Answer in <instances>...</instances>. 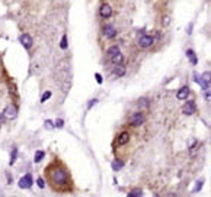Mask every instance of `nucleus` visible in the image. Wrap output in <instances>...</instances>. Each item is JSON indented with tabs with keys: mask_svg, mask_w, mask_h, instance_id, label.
Returning <instances> with one entry per match:
<instances>
[{
	"mask_svg": "<svg viewBox=\"0 0 211 197\" xmlns=\"http://www.w3.org/2000/svg\"><path fill=\"white\" fill-rule=\"evenodd\" d=\"M55 126H58V128H61V126H63V120H61V119H58V120L55 122Z\"/></svg>",
	"mask_w": 211,
	"mask_h": 197,
	"instance_id": "28",
	"label": "nucleus"
},
{
	"mask_svg": "<svg viewBox=\"0 0 211 197\" xmlns=\"http://www.w3.org/2000/svg\"><path fill=\"white\" fill-rule=\"evenodd\" d=\"M99 15H101L102 17L108 19V17L112 16V7H111L108 3H103V4L101 6V9H99Z\"/></svg>",
	"mask_w": 211,
	"mask_h": 197,
	"instance_id": "6",
	"label": "nucleus"
},
{
	"mask_svg": "<svg viewBox=\"0 0 211 197\" xmlns=\"http://www.w3.org/2000/svg\"><path fill=\"white\" fill-rule=\"evenodd\" d=\"M45 181L51 189L57 193H72L73 191V180L72 174L64 162L60 159H54L45 168Z\"/></svg>",
	"mask_w": 211,
	"mask_h": 197,
	"instance_id": "1",
	"label": "nucleus"
},
{
	"mask_svg": "<svg viewBox=\"0 0 211 197\" xmlns=\"http://www.w3.org/2000/svg\"><path fill=\"white\" fill-rule=\"evenodd\" d=\"M103 35L106 38H115L117 36V29H115L112 25H105L103 26Z\"/></svg>",
	"mask_w": 211,
	"mask_h": 197,
	"instance_id": "9",
	"label": "nucleus"
},
{
	"mask_svg": "<svg viewBox=\"0 0 211 197\" xmlns=\"http://www.w3.org/2000/svg\"><path fill=\"white\" fill-rule=\"evenodd\" d=\"M123 167H124V162L121 159H115L114 162H112V170H115V171H119Z\"/></svg>",
	"mask_w": 211,
	"mask_h": 197,
	"instance_id": "14",
	"label": "nucleus"
},
{
	"mask_svg": "<svg viewBox=\"0 0 211 197\" xmlns=\"http://www.w3.org/2000/svg\"><path fill=\"white\" fill-rule=\"evenodd\" d=\"M169 22H170V17H169V16H165V17H163V26H168Z\"/></svg>",
	"mask_w": 211,
	"mask_h": 197,
	"instance_id": "27",
	"label": "nucleus"
},
{
	"mask_svg": "<svg viewBox=\"0 0 211 197\" xmlns=\"http://www.w3.org/2000/svg\"><path fill=\"white\" fill-rule=\"evenodd\" d=\"M143 122H144V115L143 113H134L133 116H131L130 125L134 126V128H138V126L143 125Z\"/></svg>",
	"mask_w": 211,
	"mask_h": 197,
	"instance_id": "4",
	"label": "nucleus"
},
{
	"mask_svg": "<svg viewBox=\"0 0 211 197\" xmlns=\"http://www.w3.org/2000/svg\"><path fill=\"white\" fill-rule=\"evenodd\" d=\"M19 187L21 189H29L31 185H32V176L31 174H26L25 177H22L21 180H19Z\"/></svg>",
	"mask_w": 211,
	"mask_h": 197,
	"instance_id": "7",
	"label": "nucleus"
},
{
	"mask_svg": "<svg viewBox=\"0 0 211 197\" xmlns=\"http://www.w3.org/2000/svg\"><path fill=\"white\" fill-rule=\"evenodd\" d=\"M114 74H115V76H118V77H123L124 74H125V68L121 67V65L115 67V68H114Z\"/></svg>",
	"mask_w": 211,
	"mask_h": 197,
	"instance_id": "17",
	"label": "nucleus"
},
{
	"mask_svg": "<svg viewBox=\"0 0 211 197\" xmlns=\"http://www.w3.org/2000/svg\"><path fill=\"white\" fill-rule=\"evenodd\" d=\"M37 184H38L39 189H44V187H45V181L42 180V178H38V180H37Z\"/></svg>",
	"mask_w": 211,
	"mask_h": 197,
	"instance_id": "23",
	"label": "nucleus"
},
{
	"mask_svg": "<svg viewBox=\"0 0 211 197\" xmlns=\"http://www.w3.org/2000/svg\"><path fill=\"white\" fill-rule=\"evenodd\" d=\"M45 126H47V129H53V128H54V125H53L51 120H45Z\"/></svg>",
	"mask_w": 211,
	"mask_h": 197,
	"instance_id": "25",
	"label": "nucleus"
},
{
	"mask_svg": "<svg viewBox=\"0 0 211 197\" xmlns=\"http://www.w3.org/2000/svg\"><path fill=\"white\" fill-rule=\"evenodd\" d=\"M141 194H143V191H141L140 189H134V190H131L130 193H128V196L133 197V196H141Z\"/></svg>",
	"mask_w": 211,
	"mask_h": 197,
	"instance_id": "19",
	"label": "nucleus"
},
{
	"mask_svg": "<svg viewBox=\"0 0 211 197\" xmlns=\"http://www.w3.org/2000/svg\"><path fill=\"white\" fill-rule=\"evenodd\" d=\"M210 97H211V94H210V90H208V91L205 93V99H207V100L210 101Z\"/></svg>",
	"mask_w": 211,
	"mask_h": 197,
	"instance_id": "29",
	"label": "nucleus"
},
{
	"mask_svg": "<svg viewBox=\"0 0 211 197\" xmlns=\"http://www.w3.org/2000/svg\"><path fill=\"white\" fill-rule=\"evenodd\" d=\"M60 45H61L63 49L67 48V35H63V38H61V44H60Z\"/></svg>",
	"mask_w": 211,
	"mask_h": 197,
	"instance_id": "21",
	"label": "nucleus"
},
{
	"mask_svg": "<svg viewBox=\"0 0 211 197\" xmlns=\"http://www.w3.org/2000/svg\"><path fill=\"white\" fill-rule=\"evenodd\" d=\"M16 157H18V149H16V148H13V149H12V158H10V165L15 162Z\"/></svg>",
	"mask_w": 211,
	"mask_h": 197,
	"instance_id": "22",
	"label": "nucleus"
},
{
	"mask_svg": "<svg viewBox=\"0 0 211 197\" xmlns=\"http://www.w3.org/2000/svg\"><path fill=\"white\" fill-rule=\"evenodd\" d=\"M186 55H188V57H189V61H191V64H197V61H198V59H197V57H195V54H194V51L192 49H188L186 51Z\"/></svg>",
	"mask_w": 211,
	"mask_h": 197,
	"instance_id": "16",
	"label": "nucleus"
},
{
	"mask_svg": "<svg viewBox=\"0 0 211 197\" xmlns=\"http://www.w3.org/2000/svg\"><path fill=\"white\" fill-rule=\"evenodd\" d=\"M138 45L140 48H150V46L153 45V36H150V35H143L141 38L138 39Z\"/></svg>",
	"mask_w": 211,
	"mask_h": 197,
	"instance_id": "3",
	"label": "nucleus"
},
{
	"mask_svg": "<svg viewBox=\"0 0 211 197\" xmlns=\"http://www.w3.org/2000/svg\"><path fill=\"white\" fill-rule=\"evenodd\" d=\"M3 116L6 119H15L18 116V110H16V107L13 105H9L6 109H4V112H3Z\"/></svg>",
	"mask_w": 211,
	"mask_h": 197,
	"instance_id": "5",
	"label": "nucleus"
},
{
	"mask_svg": "<svg viewBox=\"0 0 211 197\" xmlns=\"http://www.w3.org/2000/svg\"><path fill=\"white\" fill-rule=\"evenodd\" d=\"M95 78H96V81H98L99 84L103 83V80H102V76H101V74H95Z\"/></svg>",
	"mask_w": 211,
	"mask_h": 197,
	"instance_id": "26",
	"label": "nucleus"
},
{
	"mask_svg": "<svg viewBox=\"0 0 211 197\" xmlns=\"http://www.w3.org/2000/svg\"><path fill=\"white\" fill-rule=\"evenodd\" d=\"M19 41H21V44H22L23 46H25L26 49H29L31 46H32V44H34V41H32V36H31V35H28V34L21 35Z\"/></svg>",
	"mask_w": 211,
	"mask_h": 197,
	"instance_id": "8",
	"label": "nucleus"
},
{
	"mask_svg": "<svg viewBox=\"0 0 211 197\" xmlns=\"http://www.w3.org/2000/svg\"><path fill=\"white\" fill-rule=\"evenodd\" d=\"M188 96H189V88L186 87V86L181 87V88H179V91L176 93V97L179 99V100H185Z\"/></svg>",
	"mask_w": 211,
	"mask_h": 197,
	"instance_id": "10",
	"label": "nucleus"
},
{
	"mask_svg": "<svg viewBox=\"0 0 211 197\" xmlns=\"http://www.w3.org/2000/svg\"><path fill=\"white\" fill-rule=\"evenodd\" d=\"M182 112H183L186 116H191V115H194L195 112H197V105H195V101H192V100L186 101L185 105H183V109H182Z\"/></svg>",
	"mask_w": 211,
	"mask_h": 197,
	"instance_id": "2",
	"label": "nucleus"
},
{
	"mask_svg": "<svg viewBox=\"0 0 211 197\" xmlns=\"http://www.w3.org/2000/svg\"><path fill=\"white\" fill-rule=\"evenodd\" d=\"M147 103H148L147 99H140V100H138V105L140 106H147Z\"/></svg>",
	"mask_w": 211,
	"mask_h": 197,
	"instance_id": "24",
	"label": "nucleus"
},
{
	"mask_svg": "<svg viewBox=\"0 0 211 197\" xmlns=\"http://www.w3.org/2000/svg\"><path fill=\"white\" fill-rule=\"evenodd\" d=\"M45 157V152L44 151H37V154H35V162H41V159Z\"/></svg>",
	"mask_w": 211,
	"mask_h": 197,
	"instance_id": "18",
	"label": "nucleus"
},
{
	"mask_svg": "<svg viewBox=\"0 0 211 197\" xmlns=\"http://www.w3.org/2000/svg\"><path fill=\"white\" fill-rule=\"evenodd\" d=\"M118 52H119V46L112 45L109 49H108V57H109V58H112V57H114L115 54H118Z\"/></svg>",
	"mask_w": 211,
	"mask_h": 197,
	"instance_id": "15",
	"label": "nucleus"
},
{
	"mask_svg": "<svg viewBox=\"0 0 211 197\" xmlns=\"http://www.w3.org/2000/svg\"><path fill=\"white\" fill-rule=\"evenodd\" d=\"M128 141H130V134H128V132H123V134L118 136V139H117V143H118V145H125Z\"/></svg>",
	"mask_w": 211,
	"mask_h": 197,
	"instance_id": "11",
	"label": "nucleus"
},
{
	"mask_svg": "<svg viewBox=\"0 0 211 197\" xmlns=\"http://www.w3.org/2000/svg\"><path fill=\"white\" fill-rule=\"evenodd\" d=\"M111 59H112V63H114V64H121L124 61V55L121 54V52H118V54H115Z\"/></svg>",
	"mask_w": 211,
	"mask_h": 197,
	"instance_id": "13",
	"label": "nucleus"
},
{
	"mask_svg": "<svg viewBox=\"0 0 211 197\" xmlns=\"http://www.w3.org/2000/svg\"><path fill=\"white\" fill-rule=\"evenodd\" d=\"M194 80H195V81H197V83H198L203 88H207V87H208V81H207V80L201 78V77L197 76V74H194Z\"/></svg>",
	"mask_w": 211,
	"mask_h": 197,
	"instance_id": "12",
	"label": "nucleus"
},
{
	"mask_svg": "<svg viewBox=\"0 0 211 197\" xmlns=\"http://www.w3.org/2000/svg\"><path fill=\"white\" fill-rule=\"evenodd\" d=\"M50 97H51V91H45L44 94H42V97H41V103H45Z\"/></svg>",
	"mask_w": 211,
	"mask_h": 197,
	"instance_id": "20",
	"label": "nucleus"
}]
</instances>
